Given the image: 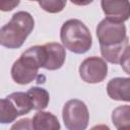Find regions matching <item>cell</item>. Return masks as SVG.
<instances>
[{
	"label": "cell",
	"mask_w": 130,
	"mask_h": 130,
	"mask_svg": "<svg viewBox=\"0 0 130 130\" xmlns=\"http://www.w3.org/2000/svg\"><path fill=\"white\" fill-rule=\"evenodd\" d=\"M60 39L64 48L75 54L87 52L92 45V38L88 27L79 19H69L60 29Z\"/></svg>",
	"instance_id": "obj_4"
},
{
	"label": "cell",
	"mask_w": 130,
	"mask_h": 130,
	"mask_svg": "<svg viewBox=\"0 0 130 130\" xmlns=\"http://www.w3.org/2000/svg\"><path fill=\"white\" fill-rule=\"evenodd\" d=\"M39 5L47 12L57 13L63 10L66 5V1L63 0H49V1H39Z\"/></svg>",
	"instance_id": "obj_15"
},
{
	"label": "cell",
	"mask_w": 130,
	"mask_h": 130,
	"mask_svg": "<svg viewBox=\"0 0 130 130\" xmlns=\"http://www.w3.org/2000/svg\"><path fill=\"white\" fill-rule=\"evenodd\" d=\"M6 98L16 108L19 116L27 114L28 112H30L32 110V106H31L30 100H29L28 95L26 94V92L17 91V92H13V93L7 95Z\"/></svg>",
	"instance_id": "obj_12"
},
{
	"label": "cell",
	"mask_w": 130,
	"mask_h": 130,
	"mask_svg": "<svg viewBox=\"0 0 130 130\" xmlns=\"http://www.w3.org/2000/svg\"><path fill=\"white\" fill-rule=\"evenodd\" d=\"M10 130H35L34 125H32V120L28 118L20 119L12 125Z\"/></svg>",
	"instance_id": "obj_16"
},
{
	"label": "cell",
	"mask_w": 130,
	"mask_h": 130,
	"mask_svg": "<svg viewBox=\"0 0 130 130\" xmlns=\"http://www.w3.org/2000/svg\"><path fill=\"white\" fill-rule=\"evenodd\" d=\"M26 94L28 95L31 106H32V110H37V111H42L44 109L47 108L49 101H50V95L49 92L42 87H30L27 91Z\"/></svg>",
	"instance_id": "obj_11"
},
{
	"label": "cell",
	"mask_w": 130,
	"mask_h": 130,
	"mask_svg": "<svg viewBox=\"0 0 130 130\" xmlns=\"http://www.w3.org/2000/svg\"><path fill=\"white\" fill-rule=\"evenodd\" d=\"M62 117L67 130H85L89 114L86 105L80 100H69L62 110Z\"/></svg>",
	"instance_id": "obj_5"
},
{
	"label": "cell",
	"mask_w": 130,
	"mask_h": 130,
	"mask_svg": "<svg viewBox=\"0 0 130 130\" xmlns=\"http://www.w3.org/2000/svg\"><path fill=\"white\" fill-rule=\"evenodd\" d=\"M45 49V65L47 70H57L62 67L65 62L66 52L59 43H47L44 45Z\"/></svg>",
	"instance_id": "obj_8"
},
{
	"label": "cell",
	"mask_w": 130,
	"mask_h": 130,
	"mask_svg": "<svg viewBox=\"0 0 130 130\" xmlns=\"http://www.w3.org/2000/svg\"><path fill=\"white\" fill-rule=\"evenodd\" d=\"M108 95L114 101L130 102V77H116L107 85Z\"/></svg>",
	"instance_id": "obj_9"
},
{
	"label": "cell",
	"mask_w": 130,
	"mask_h": 130,
	"mask_svg": "<svg viewBox=\"0 0 130 130\" xmlns=\"http://www.w3.org/2000/svg\"><path fill=\"white\" fill-rule=\"evenodd\" d=\"M35 26L34 17L26 11L14 13L8 23L0 29V44L8 49L21 47L32 31Z\"/></svg>",
	"instance_id": "obj_3"
},
{
	"label": "cell",
	"mask_w": 130,
	"mask_h": 130,
	"mask_svg": "<svg viewBox=\"0 0 130 130\" xmlns=\"http://www.w3.org/2000/svg\"><path fill=\"white\" fill-rule=\"evenodd\" d=\"M120 64H121V67L122 69L130 75V46L127 47V49L125 50L122 58H121V61H120Z\"/></svg>",
	"instance_id": "obj_17"
},
{
	"label": "cell",
	"mask_w": 130,
	"mask_h": 130,
	"mask_svg": "<svg viewBox=\"0 0 130 130\" xmlns=\"http://www.w3.org/2000/svg\"><path fill=\"white\" fill-rule=\"evenodd\" d=\"M35 130H60V123L55 115L49 112L39 111L32 118Z\"/></svg>",
	"instance_id": "obj_10"
},
{
	"label": "cell",
	"mask_w": 130,
	"mask_h": 130,
	"mask_svg": "<svg viewBox=\"0 0 130 130\" xmlns=\"http://www.w3.org/2000/svg\"><path fill=\"white\" fill-rule=\"evenodd\" d=\"M118 130H130V125H129V126H125V127H122V128H119Z\"/></svg>",
	"instance_id": "obj_20"
},
{
	"label": "cell",
	"mask_w": 130,
	"mask_h": 130,
	"mask_svg": "<svg viewBox=\"0 0 130 130\" xmlns=\"http://www.w3.org/2000/svg\"><path fill=\"white\" fill-rule=\"evenodd\" d=\"M101 5L107 18L123 22L130 17V2L127 0H103Z\"/></svg>",
	"instance_id": "obj_7"
},
{
	"label": "cell",
	"mask_w": 130,
	"mask_h": 130,
	"mask_svg": "<svg viewBox=\"0 0 130 130\" xmlns=\"http://www.w3.org/2000/svg\"><path fill=\"white\" fill-rule=\"evenodd\" d=\"M19 4V1H2L0 2V9L3 11H10Z\"/></svg>",
	"instance_id": "obj_18"
},
{
	"label": "cell",
	"mask_w": 130,
	"mask_h": 130,
	"mask_svg": "<svg viewBox=\"0 0 130 130\" xmlns=\"http://www.w3.org/2000/svg\"><path fill=\"white\" fill-rule=\"evenodd\" d=\"M96 37L100 42L103 58L113 64L120 63L128 47L125 24L106 17L98 24Z\"/></svg>",
	"instance_id": "obj_1"
},
{
	"label": "cell",
	"mask_w": 130,
	"mask_h": 130,
	"mask_svg": "<svg viewBox=\"0 0 130 130\" xmlns=\"http://www.w3.org/2000/svg\"><path fill=\"white\" fill-rule=\"evenodd\" d=\"M90 130H111V129L107 125H105V124H99V125L93 126Z\"/></svg>",
	"instance_id": "obj_19"
},
{
	"label": "cell",
	"mask_w": 130,
	"mask_h": 130,
	"mask_svg": "<svg viewBox=\"0 0 130 130\" xmlns=\"http://www.w3.org/2000/svg\"><path fill=\"white\" fill-rule=\"evenodd\" d=\"M44 45L30 47L13 63L11 68V77L18 84H27L37 78L39 68H44Z\"/></svg>",
	"instance_id": "obj_2"
},
{
	"label": "cell",
	"mask_w": 130,
	"mask_h": 130,
	"mask_svg": "<svg viewBox=\"0 0 130 130\" xmlns=\"http://www.w3.org/2000/svg\"><path fill=\"white\" fill-rule=\"evenodd\" d=\"M108 74V65L100 57H88L82 61L79 66V75L87 83L102 82Z\"/></svg>",
	"instance_id": "obj_6"
},
{
	"label": "cell",
	"mask_w": 130,
	"mask_h": 130,
	"mask_svg": "<svg viewBox=\"0 0 130 130\" xmlns=\"http://www.w3.org/2000/svg\"><path fill=\"white\" fill-rule=\"evenodd\" d=\"M19 114L13 104L7 99L4 98L0 101V122L2 124H7L13 122Z\"/></svg>",
	"instance_id": "obj_13"
},
{
	"label": "cell",
	"mask_w": 130,
	"mask_h": 130,
	"mask_svg": "<svg viewBox=\"0 0 130 130\" xmlns=\"http://www.w3.org/2000/svg\"><path fill=\"white\" fill-rule=\"evenodd\" d=\"M112 122L116 128L130 125V106L124 105L116 108L112 113Z\"/></svg>",
	"instance_id": "obj_14"
}]
</instances>
